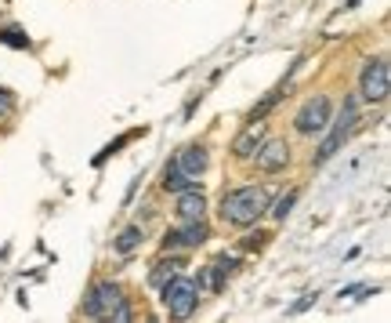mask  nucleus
Wrapping results in <instances>:
<instances>
[{"instance_id": "obj_1", "label": "nucleus", "mask_w": 391, "mask_h": 323, "mask_svg": "<svg viewBox=\"0 0 391 323\" xmlns=\"http://www.w3.org/2000/svg\"><path fill=\"white\" fill-rule=\"evenodd\" d=\"M272 207V197L268 189L261 185H239V189H228L221 197V218L225 225H236V229H247L254 225L261 215Z\"/></svg>"}, {"instance_id": "obj_4", "label": "nucleus", "mask_w": 391, "mask_h": 323, "mask_svg": "<svg viewBox=\"0 0 391 323\" xmlns=\"http://www.w3.org/2000/svg\"><path fill=\"white\" fill-rule=\"evenodd\" d=\"M388 91H391L388 58H370L363 66V76H358V94L366 102H388Z\"/></svg>"}, {"instance_id": "obj_9", "label": "nucleus", "mask_w": 391, "mask_h": 323, "mask_svg": "<svg viewBox=\"0 0 391 323\" xmlns=\"http://www.w3.org/2000/svg\"><path fill=\"white\" fill-rule=\"evenodd\" d=\"M207 215V197H203V192L200 189H182V192H177V218H182V222H200Z\"/></svg>"}, {"instance_id": "obj_16", "label": "nucleus", "mask_w": 391, "mask_h": 323, "mask_svg": "<svg viewBox=\"0 0 391 323\" xmlns=\"http://www.w3.org/2000/svg\"><path fill=\"white\" fill-rule=\"evenodd\" d=\"M293 204H297V189L286 192V197H279V200H275V207H268V211H272V218H275V222H283V218L293 211Z\"/></svg>"}, {"instance_id": "obj_10", "label": "nucleus", "mask_w": 391, "mask_h": 323, "mask_svg": "<svg viewBox=\"0 0 391 323\" xmlns=\"http://www.w3.org/2000/svg\"><path fill=\"white\" fill-rule=\"evenodd\" d=\"M174 164L182 167L189 179H200V174L207 171V149H203V145H185V149L177 153Z\"/></svg>"}, {"instance_id": "obj_20", "label": "nucleus", "mask_w": 391, "mask_h": 323, "mask_svg": "<svg viewBox=\"0 0 391 323\" xmlns=\"http://www.w3.org/2000/svg\"><path fill=\"white\" fill-rule=\"evenodd\" d=\"M0 109H11V99H8V91H0Z\"/></svg>"}, {"instance_id": "obj_14", "label": "nucleus", "mask_w": 391, "mask_h": 323, "mask_svg": "<svg viewBox=\"0 0 391 323\" xmlns=\"http://www.w3.org/2000/svg\"><path fill=\"white\" fill-rule=\"evenodd\" d=\"M192 185H196V179H189L177 164H167V171H163V189H167V192H182V189H192Z\"/></svg>"}, {"instance_id": "obj_21", "label": "nucleus", "mask_w": 391, "mask_h": 323, "mask_svg": "<svg viewBox=\"0 0 391 323\" xmlns=\"http://www.w3.org/2000/svg\"><path fill=\"white\" fill-rule=\"evenodd\" d=\"M345 8H358V0H348V4H345Z\"/></svg>"}, {"instance_id": "obj_17", "label": "nucleus", "mask_w": 391, "mask_h": 323, "mask_svg": "<svg viewBox=\"0 0 391 323\" xmlns=\"http://www.w3.org/2000/svg\"><path fill=\"white\" fill-rule=\"evenodd\" d=\"M0 44H8V47H29V37L22 33V29H0Z\"/></svg>"}, {"instance_id": "obj_12", "label": "nucleus", "mask_w": 391, "mask_h": 323, "mask_svg": "<svg viewBox=\"0 0 391 323\" xmlns=\"http://www.w3.org/2000/svg\"><path fill=\"white\" fill-rule=\"evenodd\" d=\"M261 142H265V124L254 120V124H247V131H243V135L232 142V153H236V156H254Z\"/></svg>"}, {"instance_id": "obj_6", "label": "nucleus", "mask_w": 391, "mask_h": 323, "mask_svg": "<svg viewBox=\"0 0 391 323\" xmlns=\"http://www.w3.org/2000/svg\"><path fill=\"white\" fill-rule=\"evenodd\" d=\"M254 160H257V171H265V174L286 171V164H290V145H286V138H265V142L257 145Z\"/></svg>"}, {"instance_id": "obj_8", "label": "nucleus", "mask_w": 391, "mask_h": 323, "mask_svg": "<svg viewBox=\"0 0 391 323\" xmlns=\"http://www.w3.org/2000/svg\"><path fill=\"white\" fill-rule=\"evenodd\" d=\"M207 244V225L203 218L200 222H185V229H167V236H163V247L174 251V247H200Z\"/></svg>"}, {"instance_id": "obj_15", "label": "nucleus", "mask_w": 391, "mask_h": 323, "mask_svg": "<svg viewBox=\"0 0 391 323\" xmlns=\"http://www.w3.org/2000/svg\"><path fill=\"white\" fill-rule=\"evenodd\" d=\"M177 269H182V258H171V265H167V262H159V265L149 272V283H153V287H163V283H167V280L174 276V272H177Z\"/></svg>"}, {"instance_id": "obj_18", "label": "nucleus", "mask_w": 391, "mask_h": 323, "mask_svg": "<svg viewBox=\"0 0 391 323\" xmlns=\"http://www.w3.org/2000/svg\"><path fill=\"white\" fill-rule=\"evenodd\" d=\"M130 138H134V135H123V138H116V142H112V145H105V149H102V153H98V156H94V164H105V160H109L112 153H116V149H123V145H127Z\"/></svg>"}, {"instance_id": "obj_3", "label": "nucleus", "mask_w": 391, "mask_h": 323, "mask_svg": "<svg viewBox=\"0 0 391 323\" xmlns=\"http://www.w3.org/2000/svg\"><path fill=\"white\" fill-rule=\"evenodd\" d=\"M163 290V309H167L171 316H192L196 313V305H200V283L196 280H189V276H174L159 287Z\"/></svg>"}, {"instance_id": "obj_7", "label": "nucleus", "mask_w": 391, "mask_h": 323, "mask_svg": "<svg viewBox=\"0 0 391 323\" xmlns=\"http://www.w3.org/2000/svg\"><path fill=\"white\" fill-rule=\"evenodd\" d=\"M120 301H123L120 287H116V283H109V280H102V283H94L91 298H87V305H84V313L94 316V320H102V316H112V313H116V305H120Z\"/></svg>"}, {"instance_id": "obj_2", "label": "nucleus", "mask_w": 391, "mask_h": 323, "mask_svg": "<svg viewBox=\"0 0 391 323\" xmlns=\"http://www.w3.org/2000/svg\"><path fill=\"white\" fill-rule=\"evenodd\" d=\"M355 124H358V102L355 99H345V106H340V117L326 124V131H322L326 138H322V145H319L315 156H312V167H322L326 160H330L340 145L348 142V135L355 131Z\"/></svg>"}, {"instance_id": "obj_5", "label": "nucleus", "mask_w": 391, "mask_h": 323, "mask_svg": "<svg viewBox=\"0 0 391 323\" xmlns=\"http://www.w3.org/2000/svg\"><path fill=\"white\" fill-rule=\"evenodd\" d=\"M330 99L326 94H315V99H308L301 109H297V117H293V127H297L301 135H322L326 131V124H330Z\"/></svg>"}, {"instance_id": "obj_19", "label": "nucleus", "mask_w": 391, "mask_h": 323, "mask_svg": "<svg viewBox=\"0 0 391 323\" xmlns=\"http://www.w3.org/2000/svg\"><path fill=\"white\" fill-rule=\"evenodd\" d=\"M315 298H319V295H304V298H301L297 305H293V313H301V309H308V305H312Z\"/></svg>"}, {"instance_id": "obj_13", "label": "nucleus", "mask_w": 391, "mask_h": 323, "mask_svg": "<svg viewBox=\"0 0 391 323\" xmlns=\"http://www.w3.org/2000/svg\"><path fill=\"white\" fill-rule=\"evenodd\" d=\"M141 240H145V233H141V225H127V229L112 240V251H116L120 258H127V254H134L138 247H141Z\"/></svg>"}, {"instance_id": "obj_11", "label": "nucleus", "mask_w": 391, "mask_h": 323, "mask_svg": "<svg viewBox=\"0 0 391 323\" xmlns=\"http://www.w3.org/2000/svg\"><path fill=\"white\" fill-rule=\"evenodd\" d=\"M239 265V258H218V262L214 265H210V272H200V280H196V283H200V287H210V290H221L225 287V276H228V272H232Z\"/></svg>"}]
</instances>
